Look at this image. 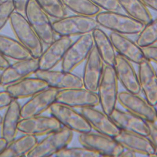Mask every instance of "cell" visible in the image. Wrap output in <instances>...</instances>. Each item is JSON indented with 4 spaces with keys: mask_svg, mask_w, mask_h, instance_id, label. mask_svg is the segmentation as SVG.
<instances>
[{
    "mask_svg": "<svg viewBox=\"0 0 157 157\" xmlns=\"http://www.w3.org/2000/svg\"><path fill=\"white\" fill-rule=\"evenodd\" d=\"M15 39L33 57L38 58L44 49V44L32 28L24 14L14 11L10 21Z\"/></svg>",
    "mask_w": 157,
    "mask_h": 157,
    "instance_id": "cell-1",
    "label": "cell"
},
{
    "mask_svg": "<svg viewBox=\"0 0 157 157\" xmlns=\"http://www.w3.org/2000/svg\"><path fill=\"white\" fill-rule=\"evenodd\" d=\"M94 18L99 27L126 36L136 35L144 25L119 12L101 11Z\"/></svg>",
    "mask_w": 157,
    "mask_h": 157,
    "instance_id": "cell-2",
    "label": "cell"
},
{
    "mask_svg": "<svg viewBox=\"0 0 157 157\" xmlns=\"http://www.w3.org/2000/svg\"><path fill=\"white\" fill-rule=\"evenodd\" d=\"M56 35L63 37H73L91 33L99 27L95 18L74 14L67 15L52 21Z\"/></svg>",
    "mask_w": 157,
    "mask_h": 157,
    "instance_id": "cell-3",
    "label": "cell"
},
{
    "mask_svg": "<svg viewBox=\"0 0 157 157\" xmlns=\"http://www.w3.org/2000/svg\"><path fill=\"white\" fill-rule=\"evenodd\" d=\"M96 93L101 110L110 115L117 107L119 93L118 81L113 66L105 64Z\"/></svg>",
    "mask_w": 157,
    "mask_h": 157,
    "instance_id": "cell-4",
    "label": "cell"
},
{
    "mask_svg": "<svg viewBox=\"0 0 157 157\" xmlns=\"http://www.w3.org/2000/svg\"><path fill=\"white\" fill-rule=\"evenodd\" d=\"M73 137V132L66 128H61L45 135L38 140L35 147L28 154L29 157H46L55 156L70 144Z\"/></svg>",
    "mask_w": 157,
    "mask_h": 157,
    "instance_id": "cell-5",
    "label": "cell"
},
{
    "mask_svg": "<svg viewBox=\"0 0 157 157\" xmlns=\"http://www.w3.org/2000/svg\"><path fill=\"white\" fill-rule=\"evenodd\" d=\"M24 14L44 45H48L56 38L51 18L34 0H30Z\"/></svg>",
    "mask_w": 157,
    "mask_h": 157,
    "instance_id": "cell-6",
    "label": "cell"
},
{
    "mask_svg": "<svg viewBox=\"0 0 157 157\" xmlns=\"http://www.w3.org/2000/svg\"><path fill=\"white\" fill-rule=\"evenodd\" d=\"M78 140L81 145L97 152L101 157H119L124 150L114 138L92 130L79 134Z\"/></svg>",
    "mask_w": 157,
    "mask_h": 157,
    "instance_id": "cell-7",
    "label": "cell"
},
{
    "mask_svg": "<svg viewBox=\"0 0 157 157\" xmlns=\"http://www.w3.org/2000/svg\"><path fill=\"white\" fill-rule=\"evenodd\" d=\"M54 117L63 127L82 134L92 130L91 128L79 110L59 103H54L49 109Z\"/></svg>",
    "mask_w": 157,
    "mask_h": 157,
    "instance_id": "cell-8",
    "label": "cell"
},
{
    "mask_svg": "<svg viewBox=\"0 0 157 157\" xmlns=\"http://www.w3.org/2000/svg\"><path fill=\"white\" fill-rule=\"evenodd\" d=\"M91 33L78 36L72 41L61 62V69L73 72L82 63L85 61L94 47Z\"/></svg>",
    "mask_w": 157,
    "mask_h": 157,
    "instance_id": "cell-9",
    "label": "cell"
},
{
    "mask_svg": "<svg viewBox=\"0 0 157 157\" xmlns=\"http://www.w3.org/2000/svg\"><path fill=\"white\" fill-rule=\"evenodd\" d=\"M117 102L125 110L145 121H157V106L152 105L140 94L125 90L119 92Z\"/></svg>",
    "mask_w": 157,
    "mask_h": 157,
    "instance_id": "cell-10",
    "label": "cell"
},
{
    "mask_svg": "<svg viewBox=\"0 0 157 157\" xmlns=\"http://www.w3.org/2000/svg\"><path fill=\"white\" fill-rule=\"evenodd\" d=\"M56 102L75 109L99 105L96 92L83 87L59 90Z\"/></svg>",
    "mask_w": 157,
    "mask_h": 157,
    "instance_id": "cell-11",
    "label": "cell"
},
{
    "mask_svg": "<svg viewBox=\"0 0 157 157\" xmlns=\"http://www.w3.org/2000/svg\"><path fill=\"white\" fill-rule=\"evenodd\" d=\"M39 69L38 58L31 57L16 60L0 74L1 86L5 87L25 78L34 75Z\"/></svg>",
    "mask_w": 157,
    "mask_h": 157,
    "instance_id": "cell-12",
    "label": "cell"
},
{
    "mask_svg": "<svg viewBox=\"0 0 157 157\" xmlns=\"http://www.w3.org/2000/svg\"><path fill=\"white\" fill-rule=\"evenodd\" d=\"M43 80L48 86L58 90L82 87L81 77L73 72L56 70H38L34 75Z\"/></svg>",
    "mask_w": 157,
    "mask_h": 157,
    "instance_id": "cell-13",
    "label": "cell"
},
{
    "mask_svg": "<svg viewBox=\"0 0 157 157\" xmlns=\"http://www.w3.org/2000/svg\"><path fill=\"white\" fill-rule=\"evenodd\" d=\"M59 122L51 116L39 115L22 118L18 130L22 134L37 137L45 136L62 127Z\"/></svg>",
    "mask_w": 157,
    "mask_h": 157,
    "instance_id": "cell-14",
    "label": "cell"
},
{
    "mask_svg": "<svg viewBox=\"0 0 157 157\" xmlns=\"http://www.w3.org/2000/svg\"><path fill=\"white\" fill-rule=\"evenodd\" d=\"M58 90L48 87L30 97L21 106L22 118L42 115L56 101Z\"/></svg>",
    "mask_w": 157,
    "mask_h": 157,
    "instance_id": "cell-15",
    "label": "cell"
},
{
    "mask_svg": "<svg viewBox=\"0 0 157 157\" xmlns=\"http://www.w3.org/2000/svg\"><path fill=\"white\" fill-rule=\"evenodd\" d=\"M72 41L71 37L59 36L47 45L38 58L39 69H53L61 63Z\"/></svg>",
    "mask_w": 157,
    "mask_h": 157,
    "instance_id": "cell-16",
    "label": "cell"
},
{
    "mask_svg": "<svg viewBox=\"0 0 157 157\" xmlns=\"http://www.w3.org/2000/svg\"><path fill=\"white\" fill-rule=\"evenodd\" d=\"M86 121L95 132L115 138L120 130L110 116L96 107H88L79 109Z\"/></svg>",
    "mask_w": 157,
    "mask_h": 157,
    "instance_id": "cell-17",
    "label": "cell"
},
{
    "mask_svg": "<svg viewBox=\"0 0 157 157\" xmlns=\"http://www.w3.org/2000/svg\"><path fill=\"white\" fill-rule=\"evenodd\" d=\"M114 138L124 149L129 150L136 154L157 157V147L146 136L121 130Z\"/></svg>",
    "mask_w": 157,
    "mask_h": 157,
    "instance_id": "cell-18",
    "label": "cell"
},
{
    "mask_svg": "<svg viewBox=\"0 0 157 157\" xmlns=\"http://www.w3.org/2000/svg\"><path fill=\"white\" fill-rule=\"evenodd\" d=\"M138 68V78L144 97L152 105H157V73L152 63L144 59Z\"/></svg>",
    "mask_w": 157,
    "mask_h": 157,
    "instance_id": "cell-19",
    "label": "cell"
},
{
    "mask_svg": "<svg viewBox=\"0 0 157 157\" xmlns=\"http://www.w3.org/2000/svg\"><path fill=\"white\" fill-rule=\"evenodd\" d=\"M84 62L81 77L83 87L96 92L105 64L94 46Z\"/></svg>",
    "mask_w": 157,
    "mask_h": 157,
    "instance_id": "cell-20",
    "label": "cell"
},
{
    "mask_svg": "<svg viewBox=\"0 0 157 157\" xmlns=\"http://www.w3.org/2000/svg\"><path fill=\"white\" fill-rule=\"evenodd\" d=\"M133 64L129 60L117 54L113 67L117 80L125 90L133 93L140 94V90L137 72Z\"/></svg>",
    "mask_w": 157,
    "mask_h": 157,
    "instance_id": "cell-21",
    "label": "cell"
},
{
    "mask_svg": "<svg viewBox=\"0 0 157 157\" xmlns=\"http://www.w3.org/2000/svg\"><path fill=\"white\" fill-rule=\"evenodd\" d=\"M109 116L120 130L147 136V122L141 117L117 107Z\"/></svg>",
    "mask_w": 157,
    "mask_h": 157,
    "instance_id": "cell-22",
    "label": "cell"
},
{
    "mask_svg": "<svg viewBox=\"0 0 157 157\" xmlns=\"http://www.w3.org/2000/svg\"><path fill=\"white\" fill-rule=\"evenodd\" d=\"M21 106L18 100L13 99L6 108L1 124V136L8 143L17 136L18 126L22 118Z\"/></svg>",
    "mask_w": 157,
    "mask_h": 157,
    "instance_id": "cell-23",
    "label": "cell"
},
{
    "mask_svg": "<svg viewBox=\"0 0 157 157\" xmlns=\"http://www.w3.org/2000/svg\"><path fill=\"white\" fill-rule=\"evenodd\" d=\"M109 37L117 54L136 65L145 59L141 48L127 36L111 32Z\"/></svg>",
    "mask_w": 157,
    "mask_h": 157,
    "instance_id": "cell-24",
    "label": "cell"
},
{
    "mask_svg": "<svg viewBox=\"0 0 157 157\" xmlns=\"http://www.w3.org/2000/svg\"><path fill=\"white\" fill-rule=\"evenodd\" d=\"M48 87V86L43 80L34 76L10 84L5 87V90L13 99L19 100L29 99Z\"/></svg>",
    "mask_w": 157,
    "mask_h": 157,
    "instance_id": "cell-25",
    "label": "cell"
},
{
    "mask_svg": "<svg viewBox=\"0 0 157 157\" xmlns=\"http://www.w3.org/2000/svg\"><path fill=\"white\" fill-rule=\"evenodd\" d=\"M94 45L105 65L113 66L117 53L109 36L100 27L91 33Z\"/></svg>",
    "mask_w": 157,
    "mask_h": 157,
    "instance_id": "cell-26",
    "label": "cell"
},
{
    "mask_svg": "<svg viewBox=\"0 0 157 157\" xmlns=\"http://www.w3.org/2000/svg\"><path fill=\"white\" fill-rule=\"evenodd\" d=\"M36 137L23 134L8 143L0 157H21L28 156L38 142Z\"/></svg>",
    "mask_w": 157,
    "mask_h": 157,
    "instance_id": "cell-27",
    "label": "cell"
},
{
    "mask_svg": "<svg viewBox=\"0 0 157 157\" xmlns=\"http://www.w3.org/2000/svg\"><path fill=\"white\" fill-rule=\"evenodd\" d=\"M122 11L137 21L145 25L153 20L149 11L140 0H117Z\"/></svg>",
    "mask_w": 157,
    "mask_h": 157,
    "instance_id": "cell-28",
    "label": "cell"
},
{
    "mask_svg": "<svg viewBox=\"0 0 157 157\" xmlns=\"http://www.w3.org/2000/svg\"><path fill=\"white\" fill-rule=\"evenodd\" d=\"M0 53L8 59L16 60L32 57L15 38L0 34Z\"/></svg>",
    "mask_w": 157,
    "mask_h": 157,
    "instance_id": "cell-29",
    "label": "cell"
},
{
    "mask_svg": "<svg viewBox=\"0 0 157 157\" xmlns=\"http://www.w3.org/2000/svg\"><path fill=\"white\" fill-rule=\"evenodd\" d=\"M67 10L75 14L95 18L101 11L91 0H62Z\"/></svg>",
    "mask_w": 157,
    "mask_h": 157,
    "instance_id": "cell-30",
    "label": "cell"
},
{
    "mask_svg": "<svg viewBox=\"0 0 157 157\" xmlns=\"http://www.w3.org/2000/svg\"><path fill=\"white\" fill-rule=\"evenodd\" d=\"M135 42L140 48L157 44V18L144 25L141 31L138 34Z\"/></svg>",
    "mask_w": 157,
    "mask_h": 157,
    "instance_id": "cell-31",
    "label": "cell"
},
{
    "mask_svg": "<svg viewBox=\"0 0 157 157\" xmlns=\"http://www.w3.org/2000/svg\"><path fill=\"white\" fill-rule=\"evenodd\" d=\"M34 1L52 19L57 20L67 14V10L62 0H34Z\"/></svg>",
    "mask_w": 157,
    "mask_h": 157,
    "instance_id": "cell-32",
    "label": "cell"
},
{
    "mask_svg": "<svg viewBox=\"0 0 157 157\" xmlns=\"http://www.w3.org/2000/svg\"><path fill=\"white\" fill-rule=\"evenodd\" d=\"M81 147H67L55 156L57 157H99L101 155L90 149L81 145Z\"/></svg>",
    "mask_w": 157,
    "mask_h": 157,
    "instance_id": "cell-33",
    "label": "cell"
},
{
    "mask_svg": "<svg viewBox=\"0 0 157 157\" xmlns=\"http://www.w3.org/2000/svg\"><path fill=\"white\" fill-rule=\"evenodd\" d=\"M14 11V6L11 0L0 2V32L9 22Z\"/></svg>",
    "mask_w": 157,
    "mask_h": 157,
    "instance_id": "cell-34",
    "label": "cell"
},
{
    "mask_svg": "<svg viewBox=\"0 0 157 157\" xmlns=\"http://www.w3.org/2000/svg\"><path fill=\"white\" fill-rule=\"evenodd\" d=\"M101 10L122 12L117 0H91Z\"/></svg>",
    "mask_w": 157,
    "mask_h": 157,
    "instance_id": "cell-35",
    "label": "cell"
},
{
    "mask_svg": "<svg viewBox=\"0 0 157 157\" xmlns=\"http://www.w3.org/2000/svg\"><path fill=\"white\" fill-rule=\"evenodd\" d=\"M144 59L151 63H157V45L156 44L141 48Z\"/></svg>",
    "mask_w": 157,
    "mask_h": 157,
    "instance_id": "cell-36",
    "label": "cell"
},
{
    "mask_svg": "<svg viewBox=\"0 0 157 157\" xmlns=\"http://www.w3.org/2000/svg\"><path fill=\"white\" fill-rule=\"evenodd\" d=\"M146 122L148 128V135L147 137L157 147V121Z\"/></svg>",
    "mask_w": 157,
    "mask_h": 157,
    "instance_id": "cell-37",
    "label": "cell"
},
{
    "mask_svg": "<svg viewBox=\"0 0 157 157\" xmlns=\"http://www.w3.org/2000/svg\"><path fill=\"white\" fill-rule=\"evenodd\" d=\"M13 100V98L6 90L0 91V111L6 109Z\"/></svg>",
    "mask_w": 157,
    "mask_h": 157,
    "instance_id": "cell-38",
    "label": "cell"
},
{
    "mask_svg": "<svg viewBox=\"0 0 157 157\" xmlns=\"http://www.w3.org/2000/svg\"><path fill=\"white\" fill-rule=\"evenodd\" d=\"M13 6L15 11L20 13H24L25 10L30 0H11Z\"/></svg>",
    "mask_w": 157,
    "mask_h": 157,
    "instance_id": "cell-39",
    "label": "cell"
},
{
    "mask_svg": "<svg viewBox=\"0 0 157 157\" xmlns=\"http://www.w3.org/2000/svg\"><path fill=\"white\" fill-rule=\"evenodd\" d=\"M142 3L149 9L157 11V0H140Z\"/></svg>",
    "mask_w": 157,
    "mask_h": 157,
    "instance_id": "cell-40",
    "label": "cell"
},
{
    "mask_svg": "<svg viewBox=\"0 0 157 157\" xmlns=\"http://www.w3.org/2000/svg\"><path fill=\"white\" fill-rule=\"evenodd\" d=\"M10 63L9 59L0 53V71L4 70Z\"/></svg>",
    "mask_w": 157,
    "mask_h": 157,
    "instance_id": "cell-41",
    "label": "cell"
},
{
    "mask_svg": "<svg viewBox=\"0 0 157 157\" xmlns=\"http://www.w3.org/2000/svg\"><path fill=\"white\" fill-rule=\"evenodd\" d=\"M8 142L5 139L0 137V155L2 153L8 145Z\"/></svg>",
    "mask_w": 157,
    "mask_h": 157,
    "instance_id": "cell-42",
    "label": "cell"
},
{
    "mask_svg": "<svg viewBox=\"0 0 157 157\" xmlns=\"http://www.w3.org/2000/svg\"><path fill=\"white\" fill-rule=\"evenodd\" d=\"M136 154L129 150L124 149L119 157H135Z\"/></svg>",
    "mask_w": 157,
    "mask_h": 157,
    "instance_id": "cell-43",
    "label": "cell"
},
{
    "mask_svg": "<svg viewBox=\"0 0 157 157\" xmlns=\"http://www.w3.org/2000/svg\"><path fill=\"white\" fill-rule=\"evenodd\" d=\"M2 120V116L0 115V125H1V124Z\"/></svg>",
    "mask_w": 157,
    "mask_h": 157,
    "instance_id": "cell-44",
    "label": "cell"
},
{
    "mask_svg": "<svg viewBox=\"0 0 157 157\" xmlns=\"http://www.w3.org/2000/svg\"><path fill=\"white\" fill-rule=\"evenodd\" d=\"M8 0H0V2H3L7 1Z\"/></svg>",
    "mask_w": 157,
    "mask_h": 157,
    "instance_id": "cell-45",
    "label": "cell"
},
{
    "mask_svg": "<svg viewBox=\"0 0 157 157\" xmlns=\"http://www.w3.org/2000/svg\"><path fill=\"white\" fill-rule=\"evenodd\" d=\"M0 86H1V76H0Z\"/></svg>",
    "mask_w": 157,
    "mask_h": 157,
    "instance_id": "cell-46",
    "label": "cell"
}]
</instances>
